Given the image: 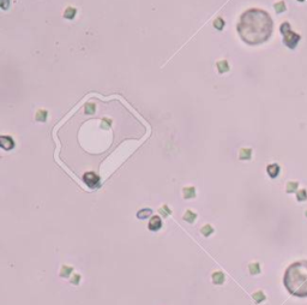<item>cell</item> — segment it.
<instances>
[{"label": "cell", "instance_id": "obj_16", "mask_svg": "<svg viewBox=\"0 0 307 305\" xmlns=\"http://www.w3.org/2000/svg\"><path fill=\"white\" fill-rule=\"evenodd\" d=\"M253 299L256 300V303H262L265 300V294L262 292V291H258V292H256V293H253Z\"/></svg>", "mask_w": 307, "mask_h": 305}, {"label": "cell", "instance_id": "obj_14", "mask_svg": "<svg viewBox=\"0 0 307 305\" xmlns=\"http://www.w3.org/2000/svg\"><path fill=\"white\" fill-rule=\"evenodd\" d=\"M248 268H250V273L252 274V275H256V274H259L260 273V265H259V263H251L250 265H248Z\"/></svg>", "mask_w": 307, "mask_h": 305}, {"label": "cell", "instance_id": "obj_23", "mask_svg": "<svg viewBox=\"0 0 307 305\" xmlns=\"http://www.w3.org/2000/svg\"><path fill=\"white\" fill-rule=\"evenodd\" d=\"M214 27L217 29V30H222L223 27H224V21L222 18H216L215 22H214Z\"/></svg>", "mask_w": 307, "mask_h": 305}, {"label": "cell", "instance_id": "obj_24", "mask_svg": "<svg viewBox=\"0 0 307 305\" xmlns=\"http://www.w3.org/2000/svg\"><path fill=\"white\" fill-rule=\"evenodd\" d=\"M95 105H92V103H88V105H85V113L87 114H94L95 113Z\"/></svg>", "mask_w": 307, "mask_h": 305}, {"label": "cell", "instance_id": "obj_6", "mask_svg": "<svg viewBox=\"0 0 307 305\" xmlns=\"http://www.w3.org/2000/svg\"><path fill=\"white\" fill-rule=\"evenodd\" d=\"M162 226V220L160 216H153L149 221V229L150 231H158Z\"/></svg>", "mask_w": 307, "mask_h": 305}, {"label": "cell", "instance_id": "obj_5", "mask_svg": "<svg viewBox=\"0 0 307 305\" xmlns=\"http://www.w3.org/2000/svg\"><path fill=\"white\" fill-rule=\"evenodd\" d=\"M0 144L1 147L5 149V150H10L14 147V143H13V140L9 136H1L0 138Z\"/></svg>", "mask_w": 307, "mask_h": 305}, {"label": "cell", "instance_id": "obj_12", "mask_svg": "<svg viewBox=\"0 0 307 305\" xmlns=\"http://www.w3.org/2000/svg\"><path fill=\"white\" fill-rule=\"evenodd\" d=\"M150 215H151V209H149V208L142 209V210H139V211L137 213V218L138 219H146V218H149Z\"/></svg>", "mask_w": 307, "mask_h": 305}, {"label": "cell", "instance_id": "obj_19", "mask_svg": "<svg viewBox=\"0 0 307 305\" xmlns=\"http://www.w3.org/2000/svg\"><path fill=\"white\" fill-rule=\"evenodd\" d=\"M72 267H67V265H63V268H61V272H60V276H63V278H68L70 276V274L72 272Z\"/></svg>", "mask_w": 307, "mask_h": 305}, {"label": "cell", "instance_id": "obj_28", "mask_svg": "<svg viewBox=\"0 0 307 305\" xmlns=\"http://www.w3.org/2000/svg\"><path fill=\"white\" fill-rule=\"evenodd\" d=\"M297 1H300V2H301V1H305V0H297Z\"/></svg>", "mask_w": 307, "mask_h": 305}, {"label": "cell", "instance_id": "obj_1", "mask_svg": "<svg viewBox=\"0 0 307 305\" xmlns=\"http://www.w3.org/2000/svg\"><path fill=\"white\" fill-rule=\"evenodd\" d=\"M274 22L270 15L260 9H250L244 12L238 23V33L241 40L250 46L268 41L272 34Z\"/></svg>", "mask_w": 307, "mask_h": 305}, {"label": "cell", "instance_id": "obj_2", "mask_svg": "<svg viewBox=\"0 0 307 305\" xmlns=\"http://www.w3.org/2000/svg\"><path fill=\"white\" fill-rule=\"evenodd\" d=\"M284 286L295 297H307V261H299L289 265L284 274Z\"/></svg>", "mask_w": 307, "mask_h": 305}, {"label": "cell", "instance_id": "obj_25", "mask_svg": "<svg viewBox=\"0 0 307 305\" xmlns=\"http://www.w3.org/2000/svg\"><path fill=\"white\" fill-rule=\"evenodd\" d=\"M160 213L163 215V218H166V216H168L170 214V210H169V208L167 207V206H163V207L160 209Z\"/></svg>", "mask_w": 307, "mask_h": 305}, {"label": "cell", "instance_id": "obj_17", "mask_svg": "<svg viewBox=\"0 0 307 305\" xmlns=\"http://www.w3.org/2000/svg\"><path fill=\"white\" fill-rule=\"evenodd\" d=\"M275 7V11L277 12V13H282V12L285 11V4L284 1H278V2H276L274 5Z\"/></svg>", "mask_w": 307, "mask_h": 305}, {"label": "cell", "instance_id": "obj_15", "mask_svg": "<svg viewBox=\"0 0 307 305\" xmlns=\"http://www.w3.org/2000/svg\"><path fill=\"white\" fill-rule=\"evenodd\" d=\"M76 9H73V7H67L64 12V16H65V18L67 19H72L75 16H76Z\"/></svg>", "mask_w": 307, "mask_h": 305}, {"label": "cell", "instance_id": "obj_21", "mask_svg": "<svg viewBox=\"0 0 307 305\" xmlns=\"http://www.w3.org/2000/svg\"><path fill=\"white\" fill-rule=\"evenodd\" d=\"M212 232H214V228H212V226H211V225H205V226L202 228V234H203V236H205V237H209Z\"/></svg>", "mask_w": 307, "mask_h": 305}, {"label": "cell", "instance_id": "obj_7", "mask_svg": "<svg viewBox=\"0 0 307 305\" xmlns=\"http://www.w3.org/2000/svg\"><path fill=\"white\" fill-rule=\"evenodd\" d=\"M266 171H268V174L270 175L271 178H276L278 175V173H280V166L277 164L269 165L268 168H266Z\"/></svg>", "mask_w": 307, "mask_h": 305}, {"label": "cell", "instance_id": "obj_11", "mask_svg": "<svg viewBox=\"0 0 307 305\" xmlns=\"http://www.w3.org/2000/svg\"><path fill=\"white\" fill-rule=\"evenodd\" d=\"M217 69H219V73H223V72H227L229 71V65L227 63V60H222V61H219L217 63Z\"/></svg>", "mask_w": 307, "mask_h": 305}, {"label": "cell", "instance_id": "obj_27", "mask_svg": "<svg viewBox=\"0 0 307 305\" xmlns=\"http://www.w3.org/2000/svg\"><path fill=\"white\" fill-rule=\"evenodd\" d=\"M9 5H10V0H1V7L4 10H6L9 7Z\"/></svg>", "mask_w": 307, "mask_h": 305}, {"label": "cell", "instance_id": "obj_18", "mask_svg": "<svg viewBox=\"0 0 307 305\" xmlns=\"http://www.w3.org/2000/svg\"><path fill=\"white\" fill-rule=\"evenodd\" d=\"M297 183L296 182H289L288 184H287V192L288 194H293V192H295L296 190H297Z\"/></svg>", "mask_w": 307, "mask_h": 305}, {"label": "cell", "instance_id": "obj_3", "mask_svg": "<svg viewBox=\"0 0 307 305\" xmlns=\"http://www.w3.org/2000/svg\"><path fill=\"white\" fill-rule=\"evenodd\" d=\"M280 30H281V34L283 35V42L285 46L290 49H294L299 44V41L301 40V36L290 29V24L288 22L282 23L280 27Z\"/></svg>", "mask_w": 307, "mask_h": 305}, {"label": "cell", "instance_id": "obj_26", "mask_svg": "<svg viewBox=\"0 0 307 305\" xmlns=\"http://www.w3.org/2000/svg\"><path fill=\"white\" fill-rule=\"evenodd\" d=\"M72 278H73V279L71 280V282L75 283V285H77V283H79V280H80V275H78V274H75V275H73Z\"/></svg>", "mask_w": 307, "mask_h": 305}, {"label": "cell", "instance_id": "obj_10", "mask_svg": "<svg viewBox=\"0 0 307 305\" xmlns=\"http://www.w3.org/2000/svg\"><path fill=\"white\" fill-rule=\"evenodd\" d=\"M251 155H252V150L251 149H247V148H244L240 150V160H250L251 159Z\"/></svg>", "mask_w": 307, "mask_h": 305}, {"label": "cell", "instance_id": "obj_4", "mask_svg": "<svg viewBox=\"0 0 307 305\" xmlns=\"http://www.w3.org/2000/svg\"><path fill=\"white\" fill-rule=\"evenodd\" d=\"M83 180L91 189H95V187H97L100 185V177L97 174H95L94 172L85 173V174L83 175Z\"/></svg>", "mask_w": 307, "mask_h": 305}, {"label": "cell", "instance_id": "obj_29", "mask_svg": "<svg viewBox=\"0 0 307 305\" xmlns=\"http://www.w3.org/2000/svg\"><path fill=\"white\" fill-rule=\"evenodd\" d=\"M306 216H307V211H306Z\"/></svg>", "mask_w": 307, "mask_h": 305}, {"label": "cell", "instance_id": "obj_22", "mask_svg": "<svg viewBox=\"0 0 307 305\" xmlns=\"http://www.w3.org/2000/svg\"><path fill=\"white\" fill-rule=\"evenodd\" d=\"M46 119H47V112L43 111V109L39 111L37 114H36V120H39V121H46Z\"/></svg>", "mask_w": 307, "mask_h": 305}, {"label": "cell", "instance_id": "obj_13", "mask_svg": "<svg viewBox=\"0 0 307 305\" xmlns=\"http://www.w3.org/2000/svg\"><path fill=\"white\" fill-rule=\"evenodd\" d=\"M196 219H197V214L193 213L192 210H187L184 215V220H186L187 222H193Z\"/></svg>", "mask_w": 307, "mask_h": 305}, {"label": "cell", "instance_id": "obj_8", "mask_svg": "<svg viewBox=\"0 0 307 305\" xmlns=\"http://www.w3.org/2000/svg\"><path fill=\"white\" fill-rule=\"evenodd\" d=\"M182 192H184V197H185L186 199L193 198V197L196 196V189H194L193 186H190V187H185V189L182 190Z\"/></svg>", "mask_w": 307, "mask_h": 305}, {"label": "cell", "instance_id": "obj_9", "mask_svg": "<svg viewBox=\"0 0 307 305\" xmlns=\"http://www.w3.org/2000/svg\"><path fill=\"white\" fill-rule=\"evenodd\" d=\"M212 281H214V283H216V285L223 283V281H224V275H223V273H221V272L214 273V274H212Z\"/></svg>", "mask_w": 307, "mask_h": 305}, {"label": "cell", "instance_id": "obj_20", "mask_svg": "<svg viewBox=\"0 0 307 305\" xmlns=\"http://www.w3.org/2000/svg\"><path fill=\"white\" fill-rule=\"evenodd\" d=\"M296 198H297V201H300V202L306 201L307 199V191L305 190V189H302V190L297 191V194H296Z\"/></svg>", "mask_w": 307, "mask_h": 305}]
</instances>
